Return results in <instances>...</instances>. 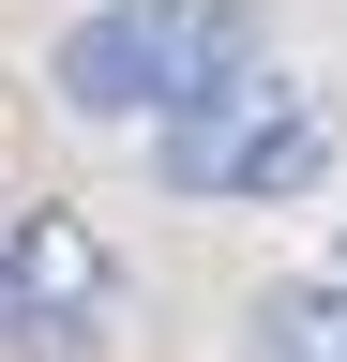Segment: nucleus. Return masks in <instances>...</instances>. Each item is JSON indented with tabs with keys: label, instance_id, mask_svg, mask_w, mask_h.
I'll use <instances>...</instances> for the list:
<instances>
[{
	"label": "nucleus",
	"instance_id": "f257e3e1",
	"mask_svg": "<svg viewBox=\"0 0 347 362\" xmlns=\"http://www.w3.org/2000/svg\"><path fill=\"white\" fill-rule=\"evenodd\" d=\"M227 76H257V0H106L46 45V90L76 121H182Z\"/></svg>",
	"mask_w": 347,
	"mask_h": 362
},
{
	"label": "nucleus",
	"instance_id": "f03ea898",
	"mask_svg": "<svg viewBox=\"0 0 347 362\" xmlns=\"http://www.w3.org/2000/svg\"><path fill=\"white\" fill-rule=\"evenodd\" d=\"M151 166H166V197H317L332 181V106L257 61V76L211 90V106L151 121Z\"/></svg>",
	"mask_w": 347,
	"mask_h": 362
},
{
	"label": "nucleus",
	"instance_id": "7ed1b4c3",
	"mask_svg": "<svg viewBox=\"0 0 347 362\" xmlns=\"http://www.w3.org/2000/svg\"><path fill=\"white\" fill-rule=\"evenodd\" d=\"M121 317V257L91 211H16L0 226V347H91Z\"/></svg>",
	"mask_w": 347,
	"mask_h": 362
},
{
	"label": "nucleus",
	"instance_id": "20e7f679",
	"mask_svg": "<svg viewBox=\"0 0 347 362\" xmlns=\"http://www.w3.org/2000/svg\"><path fill=\"white\" fill-rule=\"evenodd\" d=\"M257 362H347V287H272L257 302Z\"/></svg>",
	"mask_w": 347,
	"mask_h": 362
}]
</instances>
